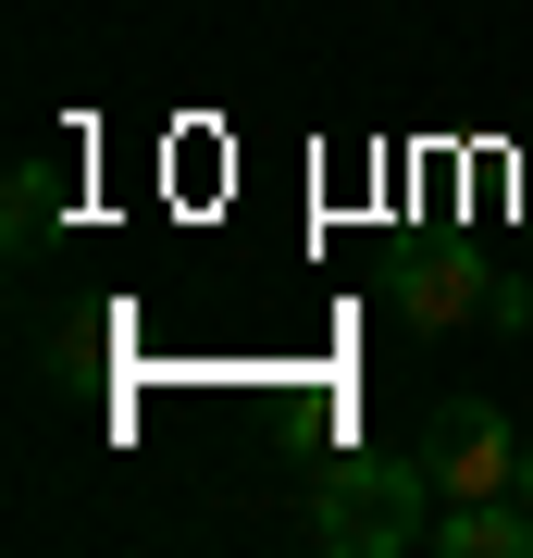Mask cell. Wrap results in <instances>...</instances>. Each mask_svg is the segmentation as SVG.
<instances>
[{"label": "cell", "mask_w": 533, "mask_h": 558, "mask_svg": "<svg viewBox=\"0 0 533 558\" xmlns=\"http://www.w3.org/2000/svg\"><path fill=\"white\" fill-rule=\"evenodd\" d=\"M298 521H311L323 558H410L435 534V472H422V447L410 459H323Z\"/></svg>", "instance_id": "1"}, {"label": "cell", "mask_w": 533, "mask_h": 558, "mask_svg": "<svg viewBox=\"0 0 533 558\" xmlns=\"http://www.w3.org/2000/svg\"><path fill=\"white\" fill-rule=\"evenodd\" d=\"M422 472H435V497H509L521 484V435L496 398H435L422 422Z\"/></svg>", "instance_id": "2"}, {"label": "cell", "mask_w": 533, "mask_h": 558, "mask_svg": "<svg viewBox=\"0 0 533 558\" xmlns=\"http://www.w3.org/2000/svg\"><path fill=\"white\" fill-rule=\"evenodd\" d=\"M496 299V274L472 248H410V260H385V311L410 323V336H447V323H472Z\"/></svg>", "instance_id": "3"}, {"label": "cell", "mask_w": 533, "mask_h": 558, "mask_svg": "<svg viewBox=\"0 0 533 558\" xmlns=\"http://www.w3.org/2000/svg\"><path fill=\"white\" fill-rule=\"evenodd\" d=\"M435 558H533V497H435Z\"/></svg>", "instance_id": "4"}, {"label": "cell", "mask_w": 533, "mask_h": 558, "mask_svg": "<svg viewBox=\"0 0 533 558\" xmlns=\"http://www.w3.org/2000/svg\"><path fill=\"white\" fill-rule=\"evenodd\" d=\"M50 211H62L50 161H13V248H25V236H50Z\"/></svg>", "instance_id": "5"}, {"label": "cell", "mask_w": 533, "mask_h": 558, "mask_svg": "<svg viewBox=\"0 0 533 558\" xmlns=\"http://www.w3.org/2000/svg\"><path fill=\"white\" fill-rule=\"evenodd\" d=\"M509 497H533V435H521V484H509Z\"/></svg>", "instance_id": "6"}]
</instances>
